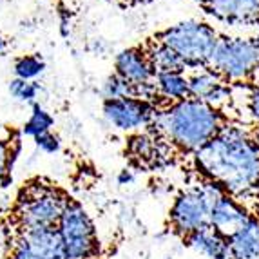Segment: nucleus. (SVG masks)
<instances>
[{"label":"nucleus","instance_id":"nucleus-1","mask_svg":"<svg viewBox=\"0 0 259 259\" xmlns=\"http://www.w3.org/2000/svg\"><path fill=\"white\" fill-rule=\"evenodd\" d=\"M196 168L225 192L243 198L259 187V142L241 125L225 123L210 142L194 152Z\"/></svg>","mask_w":259,"mask_h":259},{"label":"nucleus","instance_id":"nucleus-2","mask_svg":"<svg viewBox=\"0 0 259 259\" xmlns=\"http://www.w3.org/2000/svg\"><path fill=\"white\" fill-rule=\"evenodd\" d=\"M152 127L178 149L198 152L225 127V116L221 109L187 98L156 111Z\"/></svg>","mask_w":259,"mask_h":259},{"label":"nucleus","instance_id":"nucleus-3","mask_svg":"<svg viewBox=\"0 0 259 259\" xmlns=\"http://www.w3.org/2000/svg\"><path fill=\"white\" fill-rule=\"evenodd\" d=\"M158 40L172 49L187 69H205L210 65L221 36L212 24L203 20H183L167 27L158 35Z\"/></svg>","mask_w":259,"mask_h":259},{"label":"nucleus","instance_id":"nucleus-4","mask_svg":"<svg viewBox=\"0 0 259 259\" xmlns=\"http://www.w3.org/2000/svg\"><path fill=\"white\" fill-rule=\"evenodd\" d=\"M223 194V187L210 180H207L203 185L180 192L168 210V223L172 230L185 239L190 234L210 227V208Z\"/></svg>","mask_w":259,"mask_h":259},{"label":"nucleus","instance_id":"nucleus-5","mask_svg":"<svg viewBox=\"0 0 259 259\" xmlns=\"http://www.w3.org/2000/svg\"><path fill=\"white\" fill-rule=\"evenodd\" d=\"M208 67L229 83L252 80L259 73L255 36H221Z\"/></svg>","mask_w":259,"mask_h":259},{"label":"nucleus","instance_id":"nucleus-6","mask_svg":"<svg viewBox=\"0 0 259 259\" xmlns=\"http://www.w3.org/2000/svg\"><path fill=\"white\" fill-rule=\"evenodd\" d=\"M67 201L69 199L53 187L36 185V183L29 185L18 198L17 220L20 230L24 232V230L56 227Z\"/></svg>","mask_w":259,"mask_h":259},{"label":"nucleus","instance_id":"nucleus-7","mask_svg":"<svg viewBox=\"0 0 259 259\" xmlns=\"http://www.w3.org/2000/svg\"><path fill=\"white\" fill-rule=\"evenodd\" d=\"M67 259H95L100 252L96 227L87 210L76 201H67L56 225Z\"/></svg>","mask_w":259,"mask_h":259},{"label":"nucleus","instance_id":"nucleus-8","mask_svg":"<svg viewBox=\"0 0 259 259\" xmlns=\"http://www.w3.org/2000/svg\"><path fill=\"white\" fill-rule=\"evenodd\" d=\"M102 112L109 125L121 133H134L143 127L152 125L156 109L151 102L140 98L104 100Z\"/></svg>","mask_w":259,"mask_h":259},{"label":"nucleus","instance_id":"nucleus-9","mask_svg":"<svg viewBox=\"0 0 259 259\" xmlns=\"http://www.w3.org/2000/svg\"><path fill=\"white\" fill-rule=\"evenodd\" d=\"M189 95L190 98L201 100L212 107L221 109L232 98V87L216 71L205 67L194 71L189 76Z\"/></svg>","mask_w":259,"mask_h":259},{"label":"nucleus","instance_id":"nucleus-10","mask_svg":"<svg viewBox=\"0 0 259 259\" xmlns=\"http://www.w3.org/2000/svg\"><path fill=\"white\" fill-rule=\"evenodd\" d=\"M210 18L232 27L257 26L259 0H212L205 6Z\"/></svg>","mask_w":259,"mask_h":259},{"label":"nucleus","instance_id":"nucleus-11","mask_svg":"<svg viewBox=\"0 0 259 259\" xmlns=\"http://www.w3.org/2000/svg\"><path fill=\"white\" fill-rule=\"evenodd\" d=\"M248 216H250V212L243 205V201H239V198L236 196L225 192L214 201L210 208V227L229 238L230 234L236 232L245 223Z\"/></svg>","mask_w":259,"mask_h":259},{"label":"nucleus","instance_id":"nucleus-12","mask_svg":"<svg viewBox=\"0 0 259 259\" xmlns=\"http://www.w3.org/2000/svg\"><path fill=\"white\" fill-rule=\"evenodd\" d=\"M114 73L136 87L154 82L156 76L147 51L142 48H127L118 53L114 58Z\"/></svg>","mask_w":259,"mask_h":259},{"label":"nucleus","instance_id":"nucleus-13","mask_svg":"<svg viewBox=\"0 0 259 259\" xmlns=\"http://www.w3.org/2000/svg\"><path fill=\"white\" fill-rule=\"evenodd\" d=\"M227 239L230 259H259V214H250Z\"/></svg>","mask_w":259,"mask_h":259},{"label":"nucleus","instance_id":"nucleus-14","mask_svg":"<svg viewBox=\"0 0 259 259\" xmlns=\"http://www.w3.org/2000/svg\"><path fill=\"white\" fill-rule=\"evenodd\" d=\"M185 243L190 250L203 255L205 259H230L229 239L212 227L201 229L185 238Z\"/></svg>","mask_w":259,"mask_h":259},{"label":"nucleus","instance_id":"nucleus-15","mask_svg":"<svg viewBox=\"0 0 259 259\" xmlns=\"http://www.w3.org/2000/svg\"><path fill=\"white\" fill-rule=\"evenodd\" d=\"M20 236L42 259H67L60 232L56 227L24 230L20 232Z\"/></svg>","mask_w":259,"mask_h":259},{"label":"nucleus","instance_id":"nucleus-16","mask_svg":"<svg viewBox=\"0 0 259 259\" xmlns=\"http://www.w3.org/2000/svg\"><path fill=\"white\" fill-rule=\"evenodd\" d=\"M154 85L158 96L170 104L182 102L190 98L189 95V76L180 71H170V73H158L154 76Z\"/></svg>","mask_w":259,"mask_h":259},{"label":"nucleus","instance_id":"nucleus-17","mask_svg":"<svg viewBox=\"0 0 259 259\" xmlns=\"http://www.w3.org/2000/svg\"><path fill=\"white\" fill-rule=\"evenodd\" d=\"M147 56L149 62H151L152 69H154V74L158 73H170V71H180V73H185L187 65L183 64V60L172 49L161 44L160 40H156L149 46L147 49Z\"/></svg>","mask_w":259,"mask_h":259},{"label":"nucleus","instance_id":"nucleus-18","mask_svg":"<svg viewBox=\"0 0 259 259\" xmlns=\"http://www.w3.org/2000/svg\"><path fill=\"white\" fill-rule=\"evenodd\" d=\"M53 125H55V118L51 116V112L44 109L38 102H35V104H31V114L22 127V133L31 138H36L40 134L49 133Z\"/></svg>","mask_w":259,"mask_h":259},{"label":"nucleus","instance_id":"nucleus-19","mask_svg":"<svg viewBox=\"0 0 259 259\" xmlns=\"http://www.w3.org/2000/svg\"><path fill=\"white\" fill-rule=\"evenodd\" d=\"M46 71V62L38 55H24L18 56L13 64L15 78L27 80V82H36V78L42 76Z\"/></svg>","mask_w":259,"mask_h":259},{"label":"nucleus","instance_id":"nucleus-20","mask_svg":"<svg viewBox=\"0 0 259 259\" xmlns=\"http://www.w3.org/2000/svg\"><path fill=\"white\" fill-rule=\"evenodd\" d=\"M102 95H104V100L136 98V85L127 82L120 74L112 73L105 78L104 85H102Z\"/></svg>","mask_w":259,"mask_h":259},{"label":"nucleus","instance_id":"nucleus-21","mask_svg":"<svg viewBox=\"0 0 259 259\" xmlns=\"http://www.w3.org/2000/svg\"><path fill=\"white\" fill-rule=\"evenodd\" d=\"M158 151L156 149V140L151 138L149 134H134L129 140V152L138 158V160H151L154 152Z\"/></svg>","mask_w":259,"mask_h":259},{"label":"nucleus","instance_id":"nucleus-22","mask_svg":"<svg viewBox=\"0 0 259 259\" xmlns=\"http://www.w3.org/2000/svg\"><path fill=\"white\" fill-rule=\"evenodd\" d=\"M9 93L18 102H26V104H35L36 96L40 93V85L36 82H27L20 78H13L9 82Z\"/></svg>","mask_w":259,"mask_h":259},{"label":"nucleus","instance_id":"nucleus-23","mask_svg":"<svg viewBox=\"0 0 259 259\" xmlns=\"http://www.w3.org/2000/svg\"><path fill=\"white\" fill-rule=\"evenodd\" d=\"M15 154L17 152L11 151L9 143L0 138V183H2V187H8L9 170H11V165H13Z\"/></svg>","mask_w":259,"mask_h":259},{"label":"nucleus","instance_id":"nucleus-24","mask_svg":"<svg viewBox=\"0 0 259 259\" xmlns=\"http://www.w3.org/2000/svg\"><path fill=\"white\" fill-rule=\"evenodd\" d=\"M6 259H42V257L27 245L26 239L22 238V236H18L13 241V245H11V250L8 252V257Z\"/></svg>","mask_w":259,"mask_h":259},{"label":"nucleus","instance_id":"nucleus-25","mask_svg":"<svg viewBox=\"0 0 259 259\" xmlns=\"http://www.w3.org/2000/svg\"><path fill=\"white\" fill-rule=\"evenodd\" d=\"M33 140H35L36 147H38L42 152H46V154H55V152H58L62 147L60 138H58L56 134H53L51 131L40 134V136H36V138H33Z\"/></svg>","mask_w":259,"mask_h":259},{"label":"nucleus","instance_id":"nucleus-26","mask_svg":"<svg viewBox=\"0 0 259 259\" xmlns=\"http://www.w3.org/2000/svg\"><path fill=\"white\" fill-rule=\"evenodd\" d=\"M248 112H250L252 120L259 125V85L248 95Z\"/></svg>","mask_w":259,"mask_h":259},{"label":"nucleus","instance_id":"nucleus-27","mask_svg":"<svg viewBox=\"0 0 259 259\" xmlns=\"http://www.w3.org/2000/svg\"><path fill=\"white\" fill-rule=\"evenodd\" d=\"M133 182H134L133 170H129V168L120 170V174H118V183H120V185H131Z\"/></svg>","mask_w":259,"mask_h":259},{"label":"nucleus","instance_id":"nucleus-28","mask_svg":"<svg viewBox=\"0 0 259 259\" xmlns=\"http://www.w3.org/2000/svg\"><path fill=\"white\" fill-rule=\"evenodd\" d=\"M4 49H6V40H4V36L0 35V53L4 51Z\"/></svg>","mask_w":259,"mask_h":259},{"label":"nucleus","instance_id":"nucleus-29","mask_svg":"<svg viewBox=\"0 0 259 259\" xmlns=\"http://www.w3.org/2000/svg\"><path fill=\"white\" fill-rule=\"evenodd\" d=\"M192 2H198V4H201V6H207L208 2H212V0H192Z\"/></svg>","mask_w":259,"mask_h":259},{"label":"nucleus","instance_id":"nucleus-30","mask_svg":"<svg viewBox=\"0 0 259 259\" xmlns=\"http://www.w3.org/2000/svg\"><path fill=\"white\" fill-rule=\"evenodd\" d=\"M127 2H134V4H138V2H147V0H127Z\"/></svg>","mask_w":259,"mask_h":259},{"label":"nucleus","instance_id":"nucleus-31","mask_svg":"<svg viewBox=\"0 0 259 259\" xmlns=\"http://www.w3.org/2000/svg\"><path fill=\"white\" fill-rule=\"evenodd\" d=\"M254 196L257 198V203H259V187H257V190H255V194H254Z\"/></svg>","mask_w":259,"mask_h":259},{"label":"nucleus","instance_id":"nucleus-32","mask_svg":"<svg viewBox=\"0 0 259 259\" xmlns=\"http://www.w3.org/2000/svg\"><path fill=\"white\" fill-rule=\"evenodd\" d=\"M255 40H257V44H259V35H257V36H255Z\"/></svg>","mask_w":259,"mask_h":259}]
</instances>
